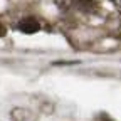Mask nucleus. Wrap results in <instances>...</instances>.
<instances>
[{"label": "nucleus", "mask_w": 121, "mask_h": 121, "mask_svg": "<svg viewBox=\"0 0 121 121\" xmlns=\"http://www.w3.org/2000/svg\"><path fill=\"white\" fill-rule=\"evenodd\" d=\"M19 29L22 30L24 34H35L37 30L40 29V25H39V22L34 17H25V19H22L19 22Z\"/></svg>", "instance_id": "nucleus-1"}, {"label": "nucleus", "mask_w": 121, "mask_h": 121, "mask_svg": "<svg viewBox=\"0 0 121 121\" xmlns=\"http://www.w3.org/2000/svg\"><path fill=\"white\" fill-rule=\"evenodd\" d=\"M72 5L82 12H91L96 7V0H72Z\"/></svg>", "instance_id": "nucleus-2"}, {"label": "nucleus", "mask_w": 121, "mask_h": 121, "mask_svg": "<svg viewBox=\"0 0 121 121\" xmlns=\"http://www.w3.org/2000/svg\"><path fill=\"white\" fill-rule=\"evenodd\" d=\"M4 35H5V27L0 24V37H4Z\"/></svg>", "instance_id": "nucleus-3"}, {"label": "nucleus", "mask_w": 121, "mask_h": 121, "mask_svg": "<svg viewBox=\"0 0 121 121\" xmlns=\"http://www.w3.org/2000/svg\"><path fill=\"white\" fill-rule=\"evenodd\" d=\"M119 4H121V0H119Z\"/></svg>", "instance_id": "nucleus-4"}]
</instances>
